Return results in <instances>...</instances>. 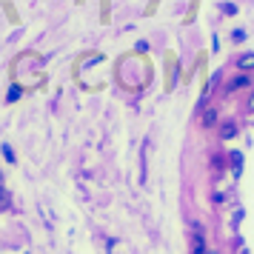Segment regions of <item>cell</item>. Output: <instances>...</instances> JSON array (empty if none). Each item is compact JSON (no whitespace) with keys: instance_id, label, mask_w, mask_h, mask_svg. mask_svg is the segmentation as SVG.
<instances>
[{"instance_id":"7a4b0ae2","label":"cell","mask_w":254,"mask_h":254,"mask_svg":"<svg viewBox=\"0 0 254 254\" xmlns=\"http://www.w3.org/2000/svg\"><path fill=\"white\" fill-rule=\"evenodd\" d=\"M237 69H243V71H252L254 69V52H249V55H243V58L237 60Z\"/></svg>"},{"instance_id":"5b68a950","label":"cell","mask_w":254,"mask_h":254,"mask_svg":"<svg viewBox=\"0 0 254 254\" xmlns=\"http://www.w3.org/2000/svg\"><path fill=\"white\" fill-rule=\"evenodd\" d=\"M200 123H203V126H214V123H217V112H214V109H206L203 117H200Z\"/></svg>"},{"instance_id":"ba28073f","label":"cell","mask_w":254,"mask_h":254,"mask_svg":"<svg viewBox=\"0 0 254 254\" xmlns=\"http://www.w3.org/2000/svg\"><path fill=\"white\" fill-rule=\"evenodd\" d=\"M223 12H226V14H234V12H237V6H234V3L229 6V3H226V6H223Z\"/></svg>"},{"instance_id":"9c48e42d","label":"cell","mask_w":254,"mask_h":254,"mask_svg":"<svg viewBox=\"0 0 254 254\" xmlns=\"http://www.w3.org/2000/svg\"><path fill=\"white\" fill-rule=\"evenodd\" d=\"M203 254H220V252H214V249H206V252H203Z\"/></svg>"},{"instance_id":"6da1fadb","label":"cell","mask_w":254,"mask_h":254,"mask_svg":"<svg viewBox=\"0 0 254 254\" xmlns=\"http://www.w3.org/2000/svg\"><path fill=\"white\" fill-rule=\"evenodd\" d=\"M208 246H206V231L200 223H191V229H189V252L191 254H203Z\"/></svg>"},{"instance_id":"277c9868","label":"cell","mask_w":254,"mask_h":254,"mask_svg":"<svg viewBox=\"0 0 254 254\" xmlns=\"http://www.w3.org/2000/svg\"><path fill=\"white\" fill-rule=\"evenodd\" d=\"M249 77H246V74H240V77H234V80L229 83V92H237V89H246V86H249Z\"/></svg>"},{"instance_id":"8992f818","label":"cell","mask_w":254,"mask_h":254,"mask_svg":"<svg viewBox=\"0 0 254 254\" xmlns=\"http://www.w3.org/2000/svg\"><path fill=\"white\" fill-rule=\"evenodd\" d=\"M20 94H23V89H20V86H12V89H9V103H14Z\"/></svg>"},{"instance_id":"30bf717a","label":"cell","mask_w":254,"mask_h":254,"mask_svg":"<svg viewBox=\"0 0 254 254\" xmlns=\"http://www.w3.org/2000/svg\"><path fill=\"white\" fill-rule=\"evenodd\" d=\"M249 106H252V109H254V94H252V100H249Z\"/></svg>"},{"instance_id":"52a82bcc","label":"cell","mask_w":254,"mask_h":254,"mask_svg":"<svg viewBox=\"0 0 254 254\" xmlns=\"http://www.w3.org/2000/svg\"><path fill=\"white\" fill-rule=\"evenodd\" d=\"M3 157L9 163H14V151H12V146H3Z\"/></svg>"},{"instance_id":"3957f363","label":"cell","mask_w":254,"mask_h":254,"mask_svg":"<svg viewBox=\"0 0 254 254\" xmlns=\"http://www.w3.org/2000/svg\"><path fill=\"white\" fill-rule=\"evenodd\" d=\"M234 134H237V126H234V123H223V126H220V137L223 140H231Z\"/></svg>"}]
</instances>
